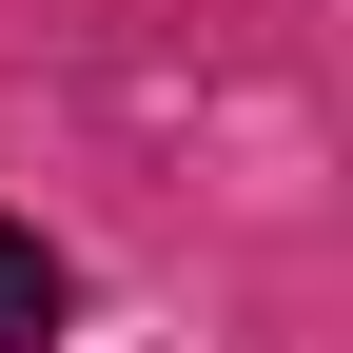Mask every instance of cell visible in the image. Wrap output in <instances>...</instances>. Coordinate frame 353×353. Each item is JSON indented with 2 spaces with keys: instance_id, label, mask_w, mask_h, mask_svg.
<instances>
[{
  "instance_id": "obj_1",
  "label": "cell",
  "mask_w": 353,
  "mask_h": 353,
  "mask_svg": "<svg viewBox=\"0 0 353 353\" xmlns=\"http://www.w3.org/2000/svg\"><path fill=\"white\" fill-rule=\"evenodd\" d=\"M39 334H59V255L0 216V353H39Z\"/></svg>"
}]
</instances>
